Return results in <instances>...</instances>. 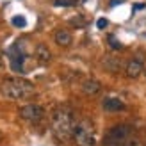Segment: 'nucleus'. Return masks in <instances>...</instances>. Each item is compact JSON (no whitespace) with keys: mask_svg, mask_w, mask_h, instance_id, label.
<instances>
[{"mask_svg":"<svg viewBox=\"0 0 146 146\" xmlns=\"http://www.w3.org/2000/svg\"><path fill=\"white\" fill-rule=\"evenodd\" d=\"M75 116L68 107L59 105L52 112V119H50V128H52L54 137L59 143H66L73 139V130H75Z\"/></svg>","mask_w":146,"mask_h":146,"instance_id":"nucleus-1","label":"nucleus"},{"mask_svg":"<svg viewBox=\"0 0 146 146\" xmlns=\"http://www.w3.org/2000/svg\"><path fill=\"white\" fill-rule=\"evenodd\" d=\"M2 94L9 100H23L34 94V84L18 77L5 78L2 82Z\"/></svg>","mask_w":146,"mask_h":146,"instance_id":"nucleus-2","label":"nucleus"},{"mask_svg":"<svg viewBox=\"0 0 146 146\" xmlns=\"http://www.w3.org/2000/svg\"><path fill=\"white\" fill-rule=\"evenodd\" d=\"M107 146H141L139 137L135 135L130 125H116L105 135Z\"/></svg>","mask_w":146,"mask_h":146,"instance_id":"nucleus-3","label":"nucleus"},{"mask_svg":"<svg viewBox=\"0 0 146 146\" xmlns=\"http://www.w3.org/2000/svg\"><path fill=\"white\" fill-rule=\"evenodd\" d=\"M73 141L77 146H96V137H94V127L89 119L77 121L75 130H73Z\"/></svg>","mask_w":146,"mask_h":146,"instance_id":"nucleus-4","label":"nucleus"},{"mask_svg":"<svg viewBox=\"0 0 146 146\" xmlns=\"http://www.w3.org/2000/svg\"><path fill=\"white\" fill-rule=\"evenodd\" d=\"M18 114H20L21 119H27L31 123H38V121L43 119V116H45V109L41 105H36V104H29V105L20 107Z\"/></svg>","mask_w":146,"mask_h":146,"instance_id":"nucleus-5","label":"nucleus"},{"mask_svg":"<svg viewBox=\"0 0 146 146\" xmlns=\"http://www.w3.org/2000/svg\"><path fill=\"white\" fill-rule=\"evenodd\" d=\"M125 71H127V77H128V78H137V77L143 73V57L128 61Z\"/></svg>","mask_w":146,"mask_h":146,"instance_id":"nucleus-6","label":"nucleus"},{"mask_svg":"<svg viewBox=\"0 0 146 146\" xmlns=\"http://www.w3.org/2000/svg\"><path fill=\"white\" fill-rule=\"evenodd\" d=\"M54 39H55V43H57L59 46H70V45H71V41H73L71 32L66 31V29H59V31L55 32Z\"/></svg>","mask_w":146,"mask_h":146,"instance_id":"nucleus-7","label":"nucleus"},{"mask_svg":"<svg viewBox=\"0 0 146 146\" xmlns=\"http://www.w3.org/2000/svg\"><path fill=\"white\" fill-rule=\"evenodd\" d=\"M34 54H36V59H38L39 62H43V64H45V62H48L50 59H52V52H50V50H48V46H46V45H43V43L36 46Z\"/></svg>","mask_w":146,"mask_h":146,"instance_id":"nucleus-8","label":"nucleus"},{"mask_svg":"<svg viewBox=\"0 0 146 146\" xmlns=\"http://www.w3.org/2000/svg\"><path fill=\"white\" fill-rule=\"evenodd\" d=\"M104 109L107 112H118V111H123L125 105H123V102L118 100V98H105L104 100Z\"/></svg>","mask_w":146,"mask_h":146,"instance_id":"nucleus-9","label":"nucleus"},{"mask_svg":"<svg viewBox=\"0 0 146 146\" xmlns=\"http://www.w3.org/2000/svg\"><path fill=\"white\" fill-rule=\"evenodd\" d=\"M100 89H102V86H100L98 80H94V78H87L82 82V91L86 94H96V93H100Z\"/></svg>","mask_w":146,"mask_h":146,"instance_id":"nucleus-10","label":"nucleus"},{"mask_svg":"<svg viewBox=\"0 0 146 146\" xmlns=\"http://www.w3.org/2000/svg\"><path fill=\"white\" fill-rule=\"evenodd\" d=\"M11 21H13V25H14V27H20V29H23V27L27 25V20H25L23 16H14Z\"/></svg>","mask_w":146,"mask_h":146,"instance_id":"nucleus-11","label":"nucleus"},{"mask_svg":"<svg viewBox=\"0 0 146 146\" xmlns=\"http://www.w3.org/2000/svg\"><path fill=\"white\" fill-rule=\"evenodd\" d=\"M70 25H73V27H84L86 25V21H84V18H80V16H77V18H71L70 20Z\"/></svg>","mask_w":146,"mask_h":146,"instance_id":"nucleus-12","label":"nucleus"},{"mask_svg":"<svg viewBox=\"0 0 146 146\" xmlns=\"http://www.w3.org/2000/svg\"><path fill=\"white\" fill-rule=\"evenodd\" d=\"M77 0H55V5H75Z\"/></svg>","mask_w":146,"mask_h":146,"instance_id":"nucleus-13","label":"nucleus"},{"mask_svg":"<svg viewBox=\"0 0 146 146\" xmlns=\"http://www.w3.org/2000/svg\"><path fill=\"white\" fill-rule=\"evenodd\" d=\"M109 41H111V46H112L114 50H119V48H121V45H119L118 41H116V38H114V36H111V38H109Z\"/></svg>","mask_w":146,"mask_h":146,"instance_id":"nucleus-14","label":"nucleus"},{"mask_svg":"<svg viewBox=\"0 0 146 146\" xmlns=\"http://www.w3.org/2000/svg\"><path fill=\"white\" fill-rule=\"evenodd\" d=\"M107 25H109V21H107L105 18H100V20L96 21V27H98V29H105Z\"/></svg>","mask_w":146,"mask_h":146,"instance_id":"nucleus-15","label":"nucleus"},{"mask_svg":"<svg viewBox=\"0 0 146 146\" xmlns=\"http://www.w3.org/2000/svg\"><path fill=\"white\" fill-rule=\"evenodd\" d=\"M123 2H125V0H111V4H109V5H111V7H116V5H119V4H123Z\"/></svg>","mask_w":146,"mask_h":146,"instance_id":"nucleus-16","label":"nucleus"},{"mask_svg":"<svg viewBox=\"0 0 146 146\" xmlns=\"http://www.w3.org/2000/svg\"><path fill=\"white\" fill-rule=\"evenodd\" d=\"M0 139H2V134H0Z\"/></svg>","mask_w":146,"mask_h":146,"instance_id":"nucleus-17","label":"nucleus"},{"mask_svg":"<svg viewBox=\"0 0 146 146\" xmlns=\"http://www.w3.org/2000/svg\"><path fill=\"white\" fill-rule=\"evenodd\" d=\"M144 146H146V144H144Z\"/></svg>","mask_w":146,"mask_h":146,"instance_id":"nucleus-18","label":"nucleus"}]
</instances>
